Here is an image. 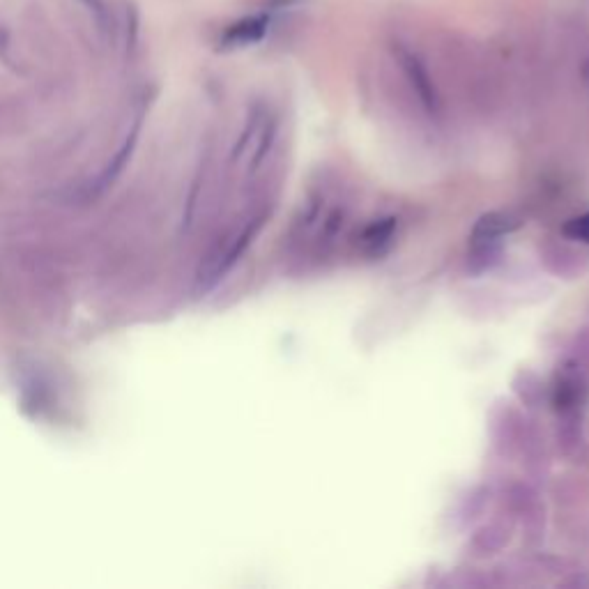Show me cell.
Segmentation results:
<instances>
[{"label": "cell", "mask_w": 589, "mask_h": 589, "mask_svg": "<svg viewBox=\"0 0 589 589\" xmlns=\"http://www.w3.org/2000/svg\"><path fill=\"white\" fill-rule=\"evenodd\" d=\"M81 5L86 7L90 19H93L97 35L102 37L104 42H116V37L120 33V21L109 0H81Z\"/></svg>", "instance_id": "12"}, {"label": "cell", "mask_w": 589, "mask_h": 589, "mask_svg": "<svg viewBox=\"0 0 589 589\" xmlns=\"http://www.w3.org/2000/svg\"><path fill=\"white\" fill-rule=\"evenodd\" d=\"M504 502H507L511 520L523 527V537L530 541V546H537L546 532V509H543L537 491L527 484H514L509 486Z\"/></svg>", "instance_id": "6"}, {"label": "cell", "mask_w": 589, "mask_h": 589, "mask_svg": "<svg viewBox=\"0 0 589 589\" xmlns=\"http://www.w3.org/2000/svg\"><path fill=\"white\" fill-rule=\"evenodd\" d=\"M389 51H392V60L396 70L401 74L405 88H408L410 95L417 99L419 109L433 120L442 118V113H445V102H442L440 88L435 86L433 74L424 63V58L419 56L415 49H410V44L403 42H394Z\"/></svg>", "instance_id": "3"}, {"label": "cell", "mask_w": 589, "mask_h": 589, "mask_svg": "<svg viewBox=\"0 0 589 589\" xmlns=\"http://www.w3.org/2000/svg\"><path fill=\"white\" fill-rule=\"evenodd\" d=\"M562 235L569 242H585L589 244V212L578 214V217L569 219L562 228Z\"/></svg>", "instance_id": "15"}, {"label": "cell", "mask_w": 589, "mask_h": 589, "mask_svg": "<svg viewBox=\"0 0 589 589\" xmlns=\"http://www.w3.org/2000/svg\"><path fill=\"white\" fill-rule=\"evenodd\" d=\"M511 387H514V394L518 396V401L530 410L541 408L548 399L546 382H543L539 373H534L532 369H520L514 376V380H511Z\"/></svg>", "instance_id": "11"}, {"label": "cell", "mask_w": 589, "mask_h": 589, "mask_svg": "<svg viewBox=\"0 0 589 589\" xmlns=\"http://www.w3.org/2000/svg\"><path fill=\"white\" fill-rule=\"evenodd\" d=\"M394 231H396V219L376 221V224H371L362 235L364 247L373 251V254H376V251H382L389 242H392Z\"/></svg>", "instance_id": "13"}, {"label": "cell", "mask_w": 589, "mask_h": 589, "mask_svg": "<svg viewBox=\"0 0 589 589\" xmlns=\"http://www.w3.org/2000/svg\"><path fill=\"white\" fill-rule=\"evenodd\" d=\"M488 433H491L493 447L504 458H523L525 465L534 468L541 463L543 445L541 438L523 412L514 403L497 401L488 415Z\"/></svg>", "instance_id": "1"}, {"label": "cell", "mask_w": 589, "mask_h": 589, "mask_svg": "<svg viewBox=\"0 0 589 589\" xmlns=\"http://www.w3.org/2000/svg\"><path fill=\"white\" fill-rule=\"evenodd\" d=\"M488 497H491L488 488H481V486L468 493V497H465V502H463V509H461L463 523H474V520L484 514V509L488 504Z\"/></svg>", "instance_id": "14"}, {"label": "cell", "mask_w": 589, "mask_h": 589, "mask_svg": "<svg viewBox=\"0 0 589 589\" xmlns=\"http://www.w3.org/2000/svg\"><path fill=\"white\" fill-rule=\"evenodd\" d=\"M267 26H270V19H267L265 14L244 17L240 21H235V24H231L224 30V33H221L219 47L224 51L251 47V44L260 42L267 35Z\"/></svg>", "instance_id": "8"}, {"label": "cell", "mask_w": 589, "mask_h": 589, "mask_svg": "<svg viewBox=\"0 0 589 589\" xmlns=\"http://www.w3.org/2000/svg\"><path fill=\"white\" fill-rule=\"evenodd\" d=\"M550 401L560 419H580L587 405L585 366H580L576 359L560 366L550 387Z\"/></svg>", "instance_id": "5"}, {"label": "cell", "mask_w": 589, "mask_h": 589, "mask_svg": "<svg viewBox=\"0 0 589 589\" xmlns=\"http://www.w3.org/2000/svg\"><path fill=\"white\" fill-rule=\"evenodd\" d=\"M274 139H277V120L265 106L251 111L247 125L242 129L240 141L235 145L233 159L247 166L249 173H256L265 157L270 155Z\"/></svg>", "instance_id": "4"}, {"label": "cell", "mask_w": 589, "mask_h": 589, "mask_svg": "<svg viewBox=\"0 0 589 589\" xmlns=\"http://www.w3.org/2000/svg\"><path fill=\"white\" fill-rule=\"evenodd\" d=\"M514 532L516 523L511 518L488 520V523L479 525L470 534L468 543H465V555L470 560H491V557L500 555L509 548V543L514 541Z\"/></svg>", "instance_id": "7"}, {"label": "cell", "mask_w": 589, "mask_h": 589, "mask_svg": "<svg viewBox=\"0 0 589 589\" xmlns=\"http://www.w3.org/2000/svg\"><path fill=\"white\" fill-rule=\"evenodd\" d=\"M518 221L507 212H488L477 219L472 228V244H500L502 237H507Z\"/></svg>", "instance_id": "10"}, {"label": "cell", "mask_w": 589, "mask_h": 589, "mask_svg": "<svg viewBox=\"0 0 589 589\" xmlns=\"http://www.w3.org/2000/svg\"><path fill=\"white\" fill-rule=\"evenodd\" d=\"M267 217H270V210H267L265 205L263 208H256L242 221H237L231 231L214 244V249L210 251L201 267V274H198V283H201V288L214 286V283L231 270V267L237 263V258L247 251L251 242H254V237L260 233V228H263Z\"/></svg>", "instance_id": "2"}, {"label": "cell", "mask_w": 589, "mask_h": 589, "mask_svg": "<svg viewBox=\"0 0 589 589\" xmlns=\"http://www.w3.org/2000/svg\"><path fill=\"white\" fill-rule=\"evenodd\" d=\"M541 263L557 277L573 279L585 270L587 256L573 249L571 244H548L546 249H541Z\"/></svg>", "instance_id": "9"}]
</instances>
